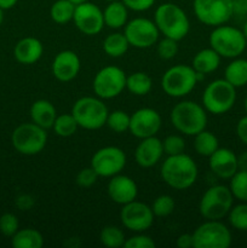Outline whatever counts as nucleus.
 Instances as JSON below:
<instances>
[{
    "label": "nucleus",
    "mask_w": 247,
    "mask_h": 248,
    "mask_svg": "<svg viewBox=\"0 0 247 248\" xmlns=\"http://www.w3.org/2000/svg\"><path fill=\"white\" fill-rule=\"evenodd\" d=\"M198 165L193 157L182 154L170 155L161 166V178L176 190H184L193 186L198 178Z\"/></svg>",
    "instance_id": "obj_1"
},
{
    "label": "nucleus",
    "mask_w": 247,
    "mask_h": 248,
    "mask_svg": "<svg viewBox=\"0 0 247 248\" xmlns=\"http://www.w3.org/2000/svg\"><path fill=\"white\" fill-rule=\"evenodd\" d=\"M154 22L160 33L173 40H182L190 31L185 11L173 2H165L155 10Z\"/></svg>",
    "instance_id": "obj_2"
},
{
    "label": "nucleus",
    "mask_w": 247,
    "mask_h": 248,
    "mask_svg": "<svg viewBox=\"0 0 247 248\" xmlns=\"http://www.w3.org/2000/svg\"><path fill=\"white\" fill-rule=\"evenodd\" d=\"M171 121L177 131L186 136H195L207 125L206 109L194 101L177 103L171 111Z\"/></svg>",
    "instance_id": "obj_3"
},
{
    "label": "nucleus",
    "mask_w": 247,
    "mask_h": 248,
    "mask_svg": "<svg viewBox=\"0 0 247 248\" xmlns=\"http://www.w3.org/2000/svg\"><path fill=\"white\" fill-rule=\"evenodd\" d=\"M73 116L79 127L85 130H98L103 127L108 118V108L101 98L97 97H81L72 108Z\"/></svg>",
    "instance_id": "obj_4"
},
{
    "label": "nucleus",
    "mask_w": 247,
    "mask_h": 248,
    "mask_svg": "<svg viewBox=\"0 0 247 248\" xmlns=\"http://www.w3.org/2000/svg\"><path fill=\"white\" fill-rule=\"evenodd\" d=\"M236 102V87L225 79H217L208 84L202 93L203 108L213 115L225 114Z\"/></svg>",
    "instance_id": "obj_5"
},
{
    "label": "nucleus",
    "mask_w": 247,
    "mask_h": 248,
    "mask_svg": "<svg viewBox=\"0 0 247 248\" xmlns=\"http://www.w3.org/2000/svg\"><path fill=\"white\" fill-rule=\"evenodd\" d=\"M247 39L240 29L232 26H217L210 35V46L224 58H236L245 51Z\"/></svg>",
    "instance_id": "obj_6"
},
{
    "label": "nucleus",
    "mask_w": 247,
    "mask_h": 248,
    "mask_svg": "<svg viewBox=\"0 0 247 248\" xmlns=\"http://www.w3.org/2000/svg\"><path fill=\"white\" fill-rule=\"evenodd\" d=\"M234 196L227 186H213L203 193L199 203L201 216L207 220H220L232 210Z\"/></svg>",
    "instance_id": "obj_7"
},
{
    "label": "nucleus",
    "mask_w": 247,
    "mask_h": 248,
    "mask_svg": "<svg viewBox=\"0 0 247 248\" xmlns=\"http://www.w3.org/2000/svg\"><path fill=\"white\" fill-rule=\"evenodd\" d=\"M198 82V74L191 65L177 64L162 75L161 87L167 96L179 98L190 93Z\"/></svg>",
    "instance_id": "obj_8"
},
{
    "label": "nucleus",
    "mask_w": 247,
    "mask_h": 248,
    "mask_svg": "<svg viewBox=\"0 0 247 248\" xmlns=\"http://www.w3.org/2000/svg\"><path fill=\"white\" fill-rule=\"evenodd\" d=\"M15 149L23 155H36L43 152L47 143V132L34 123H24L17 126L11 136Z\"/></svg>",
    "instance_id": "obj_9"
},
{
    "label": "nucleus",
    "mask_w": 247,
    "mask_h": 248,
    "mask_svg": "<svg viewBox=\"0 0 247 248\" xmlns=\"http://www.w3.org/2000/svg\"><path fill=\"white\" fill-rule=\"evenodd\" d=\"M194 248H228L232 245V232L219 220H206L193 232Z\"/></svg>",
    "instance_id": "obj_10"
},
{
    "label": "nucleus",
    "mask_w": 247,
    "mask_h": 248,
    "mask_svg": "<svg viewBox=\"0 0 247 248\" xmlns=\"http://www.w3.org/2000/svg\"><path fill=\"white\" fill-rule=\"evenodd\" d=\"M126 77L121 68L107 65L99 69L93 79V91L101 99H111L118 97L126 89Z\"/></svg>",
    "instance_id": "obj_11"
},
{
    "label": "nucleus",
    "mask_w": 247,
    "mask_h": 248,
    "mask_svg": "<svg viewBox=\"0 0 247 248\" xmlns=\"http://www.w3.org/2000/svg\"><path fill=\"white\" fill-rule=\"evenodd\" d=\"M194 14L206 26H222L232 17V0H194Z\"/></svg>",
    "instance_id": "obj_12"
},
{
    "label": "nucleus",
    "mask_w": 247,
    "mask_h": 248,
    "mask_svg": "<svg viewBox=\"0 0 247 248\" xmlns=\"http://www.w3.org/2000/svg\"><path fill=\"white\" fill-rule=\"evenodd\" d=\"M126 166V154L118 147H104L97 150L91 157V167L98 177H113Z\"/></svg>",
    "instance_id": "obj_13"
},
{
    "label": "nucleus",
    "mask_w": 247,
    "mask_h": 248,
    "mask_svg": "<svg viewBox=\"0 0 247 248\" xmlns=\"http://www.w3.org/2000/svg\"><path fill=\"white\" fill-rule=\"evenodd\" d=\"M124 34L127 38L130 46L136 48H149L157 41L160 31L155 22L137 17L126 23Z\"/></svg>",
    "instance_id": "obj_14"
},
{
    "label": "nucleus",
    "mask_w": 247,
    "mask_h": 248,
    "mask_svg": "<svg viewBox=\"0 0 247 248\" xmlns=\"http://www.w3.org/2000/svg\"><path fill=\"white\" fill-rule=\"evenodd\" d=\"M154 213L152 207L139 201H131L123 205L120 211V219L126 229L135 232H147L154 223Z\"/></svg>",
    "instance_id": "obj_15"
},
{
    "label": "nucleus",
    "mask_w": 247,
    "mask_h": 248,
    "mask_svg": "<svg viewBox=\"0 0 247 248\" xmlns=\"http://www.w3.org/2000/svg\"><path fill=\"white\" fill-rule=\"evenodd\" d=\"M75 27L85 35H96L101 33L104 27L103 11L96 4L90 1L81 2L75 6Z\"/></svg>",
    "instance_id": "obj_16"
},
{
    "label": "nucleus",
    "mask_w": 247,
    "mask_h": 248,
    "mask_svg": "<svg viewBox=\"0 0 247 248\" xmlns=\"http://www.w3.org/2000/svg\"><path fill=\"white\" fill-rule=\"evenodd\" d=\"M161 116L153 108H140L131 115L130 132L135 137L143 138L156 136L161 128Z\"/></svg>",
    "instance_id": "obj_17"
},
{
    "label": "nucleus",
    "mask_w": 247,
    "mask_h": 248,
    "mask_svg": "<svg viewBox=\"0 0 247 248\" xmlns=\"http://www.w3.org/2000/svg\"><path fill=\"white\" fill-rule=\"evenodd\" d=\"M80 67H81V62H80L79 56L72 50H64L57 53L53 58L51 69L56 79L62 82H68L77 77Z\"/></svg>",
    "instance_id": "obj_18"
},
{
    "label": "nucleus",
    "mask_w": 247,
    "mask_h": 248,
    "mask_svg": "<svg viewBox=\"0 0 247 248\" xmlns=\"http://www.w3.org/2000/svg\"><path fill=\"white\" fill-rule=\"evenodd\" d=\"M107 189L109 198L121 206L136 200L138 195V186L136 182L125 174L119 173L110 177Z\"/></svg>",
    "instance_id": "obj_19"
},
{
    "label": "nucleus",
    "mask_w": 247,
    "mask_h": 248,
    "mask_svg": "<svg viewBox=\"0 0 247 248\" xmlns=\"http://www.w3.org/2000/svg\"><path fill=\"white\" fill-rule=\"evenodd\" d=\"M210 169L222 179H230L237 171V155L228 148H218L210 156Z\"/></svg>",
    "instance_id": "obj_20"
},
{
    "label": "nucleus",
    "mask_w": 247,
    "mask_h": 248,
    "mask_svg": "<svg viewBox=\"0 0 247 248\" xmlns=\"http://www.w3.org/2000/svg\"><path fill=\"white\" fill-rule=\"evenodd\" d=\"M164 154V148H162V142L156 137L143 138L137 145L135 152L136 162L143 169H149V167L155 166L161 159Z\"/></svg>",
    "instance_id": "obj_21"
},
{
    "label": "nucleus",
    "mask_w": 247,
    "mask_h": 248,
    "mask_svg": "<svg viewBox=\"0 0 247 248\" xmlns=\"http://www.w3.org/2000/svg\"><path fill=\"white\" fill-rule=\"evenodd\" d=\"M44 52V46L39 39L34 36H27L21 39L15 45L14 56L21 64H33L38 62Z\"/></svg>",
    "instance_id": "obj_22"
},
{
    "label": "nucleus",
    "mask_w": 247,
    "mask_h": 248,
    "mask_svg": "<svg viewBox=\"0 0 247 248\" xmlns=\"http://www.w3.org/2000/svg\"><path fill=\"white\" fill-rule=\"evenodd\" d=\"M31 118L34 124L47 130L53 126V123L57 118V111L50 101L38 99L31 107Z\"/></svg>",
    "instance_id": "obj_23"
},
{
    "label": "nucleus",
    "mask_w": 247,
    "mask_h": 248,
    "mask_svg": "<svg viewBox=\"0 0 247 248\" xmlns=\"http://www.w3.org/2000/svg\"><path fill=\"white\" fill-rule=\"evenodd\" d=\"M104 24L111 29H120L126 26L128 18V9L123 0L109 1L103 11Z\"/></svg>",
    "instance_id": "obj_24"
},
{
    "label": "nucleus",
    "mask_w": 247,
    "mask_h": 248,
    "mask_svg": "<svg viewBox=\"0 0 247 248\" xmlns=\"http://www.w3.org/2000/svg\"><path fill=\"white\" fill-rule=\"evenodd\" d=\"M220 58L222 57L212 47L203 48L194 56L191 67L195 72L201 73V74H210L218 69L220 64Z\"/></svg>",
    "instance_id": "obj_25"
},
{
    "label": "nucleus",
    "mask_w": 247,
    "mask_h": 248,
    "mask_svg": "<svg viewBox=\"0 0 247 248\" xmlns=\"http://www.w3.org/2000/svg\"><path fill=\"white\" fill-rule=\"evenodd\" d=\"M14 248H41L44 246V237L40 232L33 228L18 229L11 237Z\"/></svg>",
    "instance_id": "obj_26"
},
{
    "label": "nucleus",
    "mask_w": 247,
    "mask_h": 248,
    "mask_svg": "<svg viewBox=\"0 0 247 248\" xmlns=\"http://www.w3.org/2000/svg\"><path fill=\"white\" fill-rule=\"evenodd\" d=\"M224 79L236 89L247 85V60L234 58L225 68Z\"/></svg>",
    "instance_id": "obj_27"
},
{
    "label": "nucleus",
    "mask_w": 247,
    "mask_h": 248,
    "mask_svg": "<svg viewBox=\"0 0 247 248\" xmlns=\"http://www.w3.org/2000/svg\"><path fill=\"white\" fill-rule=\"evenodd\" d=\"M194 137V149L201 156L210 157L219 148L218 138L210 131L203 130Z\"/></svg>",
    "instance_id": "obj_28"
},
{
    "label": "nucleus",
    "mask_w": 247,
    "mask_h": 248,
    "mask_svg": "<svg viewBox=\"0 0 247 248\" xmlns=\"http://www.w3.org/2000/svg\"><path fill=\"white\" fill-rule=\"evenodd\" d=\"M130 47L127 38L124 33H111L104 39L103 50L108 56L114 58L121 57Z\"/></svg>",
    "instance_id": "obj_29"
},
{
    "label": "nucleus",
    "mask_w": 247,
    "mask_h": 248,
    "mask_svg": "<svg viewBox=\"0 0 247 248\" xmlns=\"http://www.w3.org/2000/svg\"><path fill=\"white\" fill-rule=\"evenodd\" d=\"M152 87V78L147 73L136 72L126 77V89L135 96H145Z\"/></svg>",
    "instance_id": "obj_30"
},
{
    "label": "nucleus",
    "mask_w": 247,
    "mask_h": 248,
    "mask_svg": "<svg viewBox=\"0 0 247 248\" xmlns=\"http://www.w3.org/2000/svg\"><path fill=\"white\" fill-rule=\"evenodd\" d=\"M77 5L70 0H57L50 9V16L53 22L58 24H65L73 21Z\"/></svg>",
    "instance_id": "obj_31"
},
{
    "label": "nucleus",
    "mask_w": 247,
    "mask_h": 248,
    "mask_svg": "<svg viewBox=\"0 0 247 248\" xmlns=\"http://www.w3.org/2000/svg\"><path fill=\"white\" fill-rule=\"evenodd\" d=\"M99 241L103 246L109 248H120L124 247V244L126 241L125 234L123 230L114 225H108L103 228L99 234Z\"/></svg>",
    "instance_id": "obj_32"
},
{
    "label": "nucleus",
    "mask_w": 247,
    "mask_h": 248,
    "mask_svg": "<svg viewBox=\"0 0 247 248\" xmlns=\"http://www.w3.org/2000/svg\"><path fill=\"white\" fill-rule=\"evenodd\" d=\"M77 127H79V125H77V120H75V118L73 116L72 113L57 115V118H56L52 126L56 135L64 138L70 137V136L74 135V133L77 132Z\"/></svg>",
    "instance_id": "obj_33"
},
{
    "label": "nucleus",
    "mask_w": 247,
    "mask_h": 248,
    "mask_svg": "<svg viewBox=\"0 0 247 248\" xmlns=\"http://www.w3.org/2000/svg\"><path fill=\"white\" fill-rule=\"evenodd\" d=\"M230 191L234 199L241 202H247V171H237L230 178Z\"/></svg>",
    "instance_id": "obj_34"
},
{
    "label": "nucleus",
    "mask_w": 247,
    "mask_h": 248,
    "mask_svg": "<svg viewBox=\"0 0 247 248\" xmlns=\"http://www.w3.org/2000/svg\"><path fill=\"white\" fill-rule=\"evenodd\" d=\"M131 115L124 110H114L108 114L106 125L116 133H123L130 130Z\"/></svg>",
    "instance_id": "obj_35"
},
{
    "label": "nucleus",
    "mask_w": 247,
    "mask_h": 248,
    "mask_svg": "<svg viewBox=\"0 0 247 248\" xmlns=\"http://www.w3.org/2000/svg\"><path fill=\"white\" fill-rule=\"evenodd\" d=\"M228 218L234 229L247 232V202H241L232 207L228 213Z\"/></svg>",
    "instance_id": "obj_36"
},
{
    "label": "nucleus",
    "mask_w": 247,
    "mask_h": 248,
    "mask_svg": "<svg viewBox=\"0 0 247 248\" xmlns=\"http://www.w3.org/2000/svg\"><path fill=\"white\" fill-rule=\"evenodd\" d=\"M152 210L156 217H167L174 210V200L170 195H160L154 200Z\"/></svg>",
    "instance_id": "obj_37"
},
{
    "label": "nucleus",
    "mask_w": 247,
    "mask_h": 248,
    "mask_svg": "<svg viewBox=\"0 0 247 248\" xmlns=\"http://www.w3.org/2000/svg\"><path fill=\"white\" fill-rule=\"evenodd\" d=\"M162 148H164V153L170 155H178L184 153L185 149V140L182 136L178 135H170L162 142Z\"/></svg>",
    "instance_id": "obj_38"
},
{
    "label": "nucleus",
    "mask_w": 247,
    "mask_h": 248,
    "mask_svg": "<svg viewBox=\"0 0 247 248\" xmlns=\"http://www.w3.org/2000/svg\"><path fill=\"white\" fill-rule=\"evenodd\" d=\"M178 52V41L165 36L157 44V55L162 60H172Z\"/></svg>",
    "instance_id": "obj_39"
},
{
    "label": "nucleus",
    "mask_w": 247,
    "mask_h": 248,
    "mask_svg": "<svg viewBox=\"0 0 247 248\" xmlns=\"http://www.w3.org/2000/svg\"><path fill=\"white\" fill-rule=\"evenodd\" d=\"M18 218L14 213H4L0 217V232L4 236L12 237L18 230Z\"/></svg>",
    "instance_id": "obj_40"
},
{
    "label": "nucleus",
    "mask_w": 247,
    "mask_h": 248,
    "mask_svg": "<svg viewBox=\"0 0 247 248\" xmlns=\"http://www.w3.org/2000/svg\"><path fill=\"white\" fill-rule=\"evenodd\" d=\"M125 248H155L156 244H155L154 240L150 236L147 235H143L138 232V235L135 236H131L128 239H126L125 244H124Z\"/></svg>",
    "instance_id": "obj_41"
},
{
    "label": "nucleus",
    "mask_w": 247,
    "mask_h": 248,
    "mask_svg": "<svg viewBox=\"0 0 247 248\" xmlns=\"http://www.w3.org/2000/svg\"><path fill=\"white\" fill-rule=\"evenodd\" d=\"M97 178H98V174H97L96 171L90 166L86 167V169L80 170L79 173L77 174L75 182H77V186H81V188H90V186H92L96 183Z\"/></svg>",
    "instance_id": "obj_42"
},
{
    "label": "nucleus",
    "mask_w": 247,
    "mask_h": 248,
    "mask_svg": "<svg viewBox=\"0 0 247 248\" xmlns=\"http://www.w3.org/2000/svg\"><path fill=\"white\" fill-rule=\"evenodd\" d=\"M128 10H132L136 12H143L152 9L155 4V0H123Z\"/></svg>",
    "instance_id": "obj_43"
},
{
    "label": "nucleus",
    "mask_w": 247,
    "mask_h": 248,
    "mask_svg": "<svg viewBox=\"0 0 247 248\" xmlns=\"http://www.w3.org/2000/svg\"><path fill=\"white\" fill-rule=\"evenodd\" d=\"M16 206L22 211H28L31 210L34 206V199L31 195L27 194H22L18 198L16 199Z\"/></svg>",
    "instance_id": "obj_44"
},
{
    "label": "nucleus",
    "mask_w": 247,
    "mask_h": 248,
    "mask_svg": "<svg viewBox=\"0 0 247 248\" xmlns=\"http://www.w3.org/2000/svg\"><path fill=\"white\" fill-rule=\"evenodd\" d=\"M236 135L244 144L247 145V115L240 119L236 125Z\"/></svg>",
    "instance_id": "obj_45"
},
{
    "label": "nucleus",
    "mask_w": 247,
    "mask_h": 248,
    "mask_svg": "<svg viewBox=\"0 0 247 248\" xmlns=\"http://www.w3.org/2000/svg\"><path fill=\"white\" fill-rule=\"evenodd\" d=\"M232 16H247V0H232Z\"/></svg>",
    "instance_id": "obj_46"
},
{
    "label": "nucleus",
    "mask_w": 247,
    "mask_h": 248,
    "mask_svg": "<svg viewBox=\"0 0 247 248\" xmlns=\"http://www.w3.org/2000/svg\"><path fill=\"white\" fill-rule=\"evenodd\" d=\"M176 245L178 248H191L194 247L193 234H182L177 237Z\"/></svg>",
    "instance_id": "obj_47"
},
{
    "label": "nucleus",
    "mask_w": 247,
    "mask_h": 248,
    "mask_svg": "<svg viewBox=\"0 0 247 248\" xmlns=\"http://www.w3.org/2000/svg\"><path fill=\"white\" fill-rule=\"evenodd\" d=\"M237 169L240 171H247V152L237 155Z\"/></svg>",
    "instance_id": "obj_48"
},
{
    "label": "nucleus",
    "mask_w": 247,
    "mask_h": 248,
    "mask_svg": "<svg viewBox=\"0 0 247 248\" xmlns=\"http://www.w3.org/2000/svg\"><path fill=\"white\" fill-rule=\"evenodd\" d=\"M18 0H0V9L1 10H10L17 4Z\"/></svg>",
    "instance_id": "obj_49"
},
{
    "label": "nucleus",
    "mask_w": 247,
    "mask_h": 248,
    "mask_svg": "<svg viewBox=\"0 0 247 248\" xmlns=\"http://www.w3.org/2000/svg\"><path fill=\"white\" fill-rule=\"evenodd\" d=\"M242 33H244V35H245V38L247 39V19L246 21H245V23H244V27H242Z\"/></svg>",
    "instance_id": "obj_50"
},
{
    "label": "nucleus",
    "mask_w": 247,
    "mask_h": 248,
    "mask_svg": "<svg viewBox=\"0 0 247 248\" xmlns=\"http://www.w3.org/2000/svg\"><path fill=\"white\" fill-rule=\"evenodd\" d=\"M2 21H4V10L0 9V26H1Z\"/></svg>",
    "instance_id": "obj_51"
},
{
    "label": "nucleus",
    "mask_w": 247,
    "mask_h": 248,
    "mask_svg": "<svg viewBox=\"0 0 247 248\" xmlns=\"http://www.w3.org/2000/svg\"><path fill=\"white\" fill-rule=\"evenodd\" d=\"M70 1H72V2H74L75 5H77V4H81V2H85V1H87V0H70Z\"/></svg>",
    "instance_id": "obj_52"
},
{
    "label": "nucleus",
    "mask_w": 247,
    "mask_h": 248,
    "mask_svg": "<svg viewBox=\"0 0 247 248\" xmlns=\"http://www.w3.org/2000/svg\"><path fill=\"white\" fill-rule=\"evenodd\" d=\"M244 107H245V110H246V113H247V94H246V97H245V103H244Z\"/></svg>",
    "instance_id": "obj_53"
},
{
    "label": "nucleus",
    "mask_w": 247,
    "mask_h": 248,
    "mask_svg": "<svg viewBox=\"0 0 247 248\" xmlns=\"http://www.w3.org/2000/svg\"><path fill=\"white\" fill-rule=\"evenodd\" d=\"M106 1H114V0H106Z\"/></svg>",
    "instance_id": "obj_54"
}]
</instances>
